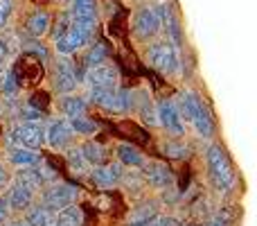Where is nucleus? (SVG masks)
Wrapping results in <instances>:
<instances>
[{"mask_svg":"<svg viewBox=\"0 0 257 226\" xmlns=\"http://www.w3.org/2000/svg\"><path fill=\"white\" fill-rule=\"evenodd\" d=\"M147 61H149L151 68H156L163 75H172L178 68L174 43H169V41H156V43H151L147 48Z\"/></svg>","mask_w":257,"mask_h":226,"instance_id":"7ed1b4c3","label":"nucleus"},{"mask_svg":"<svg viewBox=\"0 0 257 226\" xmlns=\"http://www.w3.org/2000/svg\"><path fill=\"white\" fill-rule=\"evenodd\" d=\"M39 159L41 156L34 149H25V147H14L9 152V161L14 165H18V168H32V165L39 163Z\"/></svg>","mask_w":257,"mask_h":226,"instance_id":"4be33fe9","label":"nucleus"},{"mask_svg":"<svg viewBox=\"0 0 257 226\" xmlns=\"http://www.w3.org/2000/svg\"><path fill=\"white\" fill-rule=\"evenodd\" d=\"M79 72L75 70V63L70 61L68 57H61L57 63H54V72H52V84L54 91L61 95H70L72 91L77 89L79 84Z\"/></svg>","mask_w":257,"mask_h":226,"instance_id":"423d86ee","label":"nucleus"},{"mask_svg":"<svg viewBox=\"0 0 257 226\" xmlns=\"http://www.w3.org/2000/svg\"><path fill=\"white\" fill-rule=\"evenodd\" d=\"M84 224V213L77 204H70L54 213V224L52 226H81Z\"/></svg>","mask_w":257,"mask_h":226,"instance_id":"f3484780","label":"nucleus"},{"mask_svg":"<svg viewBox=\"0 0 257 226\" xmlns=\"http://www.w3.org/2000/svg\"><path fill=\"white\" fill-rule=\"evenodd\" d=\"M163 154L167 156V159H185V156L190 154V147H187L183 140L174 138V140H167L163 145Z\"/></svg>","mask_w":257,"mask_h":226,"instance_id":"bb28decb","label":"nucleus"},{"mask_svg":"<svg viewBox=\"0 0 257 226\" xmlns=\"http://www.w3.org/2000/svg\"><path fill=\"white\" fill-rule=\"evenodd\" d=\"M7 219V199H0V226Z\"/></svg>","mask_w":257,"mask_h":226,"instance_id":"f704fd0d","label":"nucleus"},{"mask_svg":"<svg viewBox=\"0 0 257 226\" xmlns=\"http://www.w3.org/2000/svg\"><path fill=\"white\" fill-rule=\"evenodd\" d=\"M5 181H7V172H5V168L0 165V188L5 186Z\"/></svg>","mask_w":257,"mask_h":226,"instance_id":"c9c22d12","label":"nucleus"},{"mask_svg":"<svg viewBox=\"0 0 257 226\" xmlns=\"http://www.w3.org/2000/svg\"><path fill=\"white\" fill-rule=\"evenodd\" d=\"M106 59H108V50H106V45L104 43H95V45H90L88 48V52H86V57H84V68L88 70V68H93V66H99V63H106Z\"/></svg>","mask_w":257,"mask_h":226,"instance_id":"393cba45","label":"nucleus"},{"mask_svg":"<svg viewBox=\"0 0 257 226\" xmlns=\"http://www.w3.org/2000/svg\"><path fill=\"white\" fill-rule=\"evenodd\" d=\"M61 3H72V0H61Z\"/></svg>","mask_w":257,"mask_h":226,"instance_id":"58836bf2","label":"nucleus"},{"mask_svg":"<svg viewBox=\"0 0 257 226\" xmlns=\"http://www.w3.org/2000/svg\"><path fill=\"white\" fill-rule=\"evenodd\" d=\"M50 25H52V18L45 9H34L25 18V32L32 39H43L45 34H50Z\"/></svg>","mask_w":257,"mask_h":226,"instance_id":"ddd939ff","label":"nucleus"},{"mask_svg":"<svg viewBox=\"0 0 257 226\" xmlns=\"http://www.w3.org/2000/svg\"><path fill=\"white\" fill-rule=\"evenodd\" d=\"M142 170H145V179L149 181V186L156 188V190H165V188H169L174 183L172 170H169L165 163H160V161L142 163Z\"/></svg>","mask_w":257,"mask_h":226,"instance_id":"9d476101","label":"nucleus"},{"mask_svg":"<svg viewBox=\"0 0 257 226\" xmlns=\"http://www.w3.org/2000/svg\"><path fill=\"white\" fill-rule=\"evenodd\" d=\"M156 118H158L156 122L163 124L167 129V133H172V136H183L185 133V122L178 115L174 100H160L156 104Z\"/></svg>","mask_w":257,"mask_h":226,"instance_id":"6e6552de","label":"nucleus"},{"mask_svg":"<svg viewBox=\"0 0 257 226\" xmlns=\"http://www.w3.org/2000/svg\"><path fill=\"white\" fill-rule=\"evenodd\" d=\"M151 217H156V208H154V204H149V206H140V208H138L136 213H131L128 222H131V226H142L145 222H149Z\"/></svg>","mask_w":257,"mask_h":226,"instance_id":"c756f323","label":"nucleus"},{"mask_svg":"<svg viewBox=\"0 0 257 226\" xmlns=\"http://www.w3.org/2000/svg\"><path fill=\"white\" fill-rule=\"evenodd\" d=\"M174 104H176V111L181 115L183 122H192V118H194V113L199 111V107L203 104V100L196 93H192V91H183Z\"/></svg>","mask_w":257,"mask_h":226,"instance_id":"dca6fc26","label":"nucleus"},{"mask_svg":"<svg viewBox=\"0 0 257 226\" xmlns=\"http://www.w3.org/2000/svg\"><path fill=\"white\" fill-rule=\"evenodd\" d=\"M54 224V213L48 210L43 204L30 208L27 213V226H52Z\"/></svg>","mask_w":257,"mask_h":226,"instance_id":"5701e85b","label":"nucleus"},{"mask_svg":"<svg viewBox=\"0 0 257 226\" xmlns=\"http://www.w3.org/2000/svg\"><path fill=\"white\" fill-rule=\"evenodd\" d=\"M77 195H79V190H77L75 186H70V183H54V186H50L48 190H43L41 204H43L48 210H52V213H59L61 208L75 204Z\"/></svg>","mask_w":257,"mask_h":226,"instance_id":"39448f33","label":"nucleus"},{"mask_svg":"<svg viewBox=\"0 0 257 226\" xmlns=\"http://www.w3.org/2000/svg\"><path fill=\"white\" fill-rule=\"evenodd\" d=\"M93 30L95 27H88L72 18L70 25L66 27V32H63L59 39H54V48H57V52L61 54V57H70L72 52H77V50H81L84 45L90 43Z\"/></svg>","mask_w":257,"mask_h":226,"instance_id":"f03ea898","label":"nucleus"},{"mask_svg":"<svg viewBox=\"0 0 257 226\" xmlns=\"http://www.w3.org/2000/svg\"><path fill=\"white\" fill-rule=\"evenodd\" d=\"M32 201H34V190H30V188L23 186L21 181H16L7 195V208L16 210V213H23V210H27L32 206Z\"/></svg>","mask_w":257,"mask_h":226,"instance_id":"2eb2a0df","label":"nucleus"},{"mask_svg":"<svg viewBox=\"0 0 257 226\" xmlns=\"http://www.w3.org/2000/svg\"><path fill=\"white\" fill-rule=\"evenodd\" d=\"M68 122H70L72 131H77L79 136H93V133L99 129V124L95 122V120L86 118V115H81V118H72V120H68Z\"/></svg>","mask_w":257,"mask_h":226,"instance_id":"a878e982","label":"nucleus"},{"mask_svg":"<svg viewBox=\"0 0 257 226\" xmlns=\"http://www.w3.org/2000/svg\"><path fill=\"white\" fill-rule=\"evenodd\" d=\"M5 61H7V43L0 41V82L5 77Z\"/></svg>","mask_w":257,"mask_h":226,"instance_id":"72a5a7b5","label":"nucleus"},{"mask_svg":"<svg viewBox=\"0 0 257 226\" xmlns=\"http://www.w3.org/2000/svg\"><path fill=\"white\" fill-rule=\"evenodd\" d=\"M66 159H68V165L72 168V172L75 174H86V159H84V154H81V149L79 147H70L68 149V154H66Z\"/></svg>","mask_w":257,"mask_h":226,"instance_id":"cd10ccee","label":"nucleus"},{"mask_svg":"<svg viewBox=\"0 0 257 226\" xmlns=\"http://www.w3.org/2000/svg\"><path fill=\"white\" fill-rule=\"evenodd\" d=\"M12 9H14L12 0H0V30L7 25L9 16H12Z\"/></svg>","mask_w":257,"mask_h":226,"instance_id":"7c9ffc66","label":"nucleus"},{"mask_svg":"<svg viewBox=\"0 0 257 226\" xmlns=\"http://www.w3.org/2000/svg\"><path fill=\"white\" fill-rule=\"evenodd\" d=\"M205 165H208V177L217 190H230L235 183V170L228 159L226 149L221 145H210L205 152Z\"/></svg>","mask_w":257,"mask_h":226,"instance_id":"f257e3e1","label":"nucleus"},{"mask_svg":"<svg viewBox=\"0 0 257 226\" xmlns=\"http://www.w3.org/2000/svg\"><path fill=\"white\" fill-rule=\"evenodd\" d=\"M208 226H226V222H223L221 217H217V219H214V222H210Z\"/></svg>","mask_w":257,"mask_h":226,"instance_id":"e433bc0d","label":"nucleus"},{"mask_svg":"<svg viewBox=\"0 0 257 226\" xmlns=\"http://www.w3.org/2000/svg\"><path fill=\"white\" fill-rule=\"evenodd\" d=\"M61 111L66 113L68 120L81 118L88 111V102H86V98H79V95H66V98H61Z\"/></svg>","mask_w":257,"mask_h":226,"instance_id":"a211bd4d","label":"nucleus"},{"mask_svg":"<svg viewBox=\"0 0 257 226\" xmlns=\"http://www.w3.org/2000/svg\"><path fill=\"white\" fill-rule=\"evenodd\" d=\"M79 149H81V154H84V159H86V163H88V165H95V168H97V165L106 163V149H104L102 142L86 140Z\"/></svg>","mask_w":257,"mask_h":226,"instance_id":"6ab92c4d","label":"nucleus"},{"mask_svg":"<svg viewBox=\"0 0 257 226\" xmlns=\"http://www.w3.org/2000/svg\"><path fill=\"white\" fill-rule=\"evenodd\" d=\"M16 89H18L16 72L9 70L7 72V80H5V84H3V91H5V95H14V93H16Z\"/></svg>","mask_w":257,"mask_h":226,"instance_id":"2f4dec72","label":"nucleus"},{"mask_svg":"<svg viewBox=\"0 0 257 226\" xmlns=\"http://www.w3.org/2000/svg\"><path fill=\"white\" fill-rule=\"evenodd\" d=\"M122 174H124L122 172V165L108 161V163H104V165H97V168L93 170V174H90V179L95 181V186L106 190V188H113L122 181Z\"/></svg>","mask_w":257,"mask_h":226,"instance_id":"f8f14e48","label":"nucleus"},{"mask_svg":"<svg viewBox=\"0 0 257 226\" xmlns=\"http://www.w3.org/2000/svg\"><path fill=\"white\" fill-rule=\"evenodd\" d=\"M142 226H174V219L165 217V215H156V217H151L149 222H145Z\"/></svg>","mask_w":257,"mask_h":226,"instance_id":"473e14b6","label":"nucleus"},{"mask_svg":"<svg viewBox=\"0 0 257 226\" xmlns=\"http://www.w3.org/2000/svg\"><path fill=\"white\" fill-rule=\"evenodd\" d=\"M68 12L75 21L88 27H97V3L95 0H72V7Z\"/></svg>","mask_w":257,"mask_h":226,"instance_id":"4468645a","label":"nucleus"},{"mask_svg":"<svg viewBox=\"0 0 257 226\" xmlns=\"http://www.w3.org/2000/svg\"><path fill=\"white\" fill-rule=\"evenodd\" d=\"M72 129L68 120H54L48 129H45V142H48L52 149H66L72 140Z\"/></svg>","mask_w":257,"mask_h":226,"instance_id":"9b49d317","label":"nucleus"},{"mask_svg":"<svg viewBox=\"0 0 257 226\" xmlns=\"http://www.w3.org/2000/svg\"><path fill=\"white\" fill-rule=\"evenodd\" d=\"M160 9H163V18H165V25H167V32H169V36H172V41L176 45H181V30H178V21L174 18L172 9L169 7H160Z\"/></svg>","mask_w":257,"mask_h":226,"instance_id":"c85d7f7f","label":"nucleus"},{"mask_svg":"<svg viewBox=\"0 0 257 226\" xmlns=\"http://www.w3.org/2000/svg\"><path fill=\"white\" fill-rule=\"evenodd\" d=\"M12 140L25 149H41L45 145V127L39 122H23L12 131Z\"/></svg>","mask_w":257,"mask_h":226,"instance_id":"0eeeda50","label":"nucleus"},{"mask_svg":"<svg viewBox=\"0 0 257 226\" xmlns=\"http://www.w3.org/2000/svg\"><path fill=\"white\" fill-rule=\"evenodd\" d=\"M88 89H117V68L113 63H99L84 72Z\"/></svg>","mask_w":257,"mask_h":226,"instance_id":"1a4fd4ad","label":"nucleus"},{"mask_svg":"<svg viewBox=\"0 0 257 226\" xmlns=\"http://www.w3.org/2000/svg\"><path fill=\"white\" fill-rule=\"evenodd\" d=\"M192 124H194V129L199 131V136H203V138H210L214 133V120H212V115H210V111H208V107H205V104H201L199 111L194 113Z\"/></svg>","mask_w":257,"mask_h":226,"instance_id":"aec40b11","label":"nucleus"},{"mask_svg":"<svg viewBox=\"0 0 257 226\" xmlns=\"http://www.w3.org/2000/svg\"><path fill=\"white\" fill-rule=\"evenodd\" d=\"M16 181H21L23 186H27L30 190H41V188L45 186L36 168H21L16 172Z\"/></svg>","mask_w":257,"mask_h":226,"instance_id":"b1692460","label":"nucleus"},{"mask_svg":"<svg viewBox=\"0 0 257 226\" xmlns=\"http://www.w3.org/2000/svg\"><path fill=\"white\" fill-rule=\"evenodd\" d=\"M12 226H27V224H23V222H14Z\"/></svg>","mask_w":257,"mask_h":226,"instance_id":"4c0bfd02","label":"nucleus"},{"mask_svg":"<svg viewBox=\"0 0 257 226\" xmlns=\"http://www.w3.org/2000/svg\"><path fill=\"white\" fill-rule=\"evenodd\" d=\"M163 30V21H160V14L154 7H140L133 16V34L138 41L142 43H149L151 39L158 36V32Z\"/></svg>","mask_w":257,"mask_h":226,"instance_id":"20e7f679","label":"nucleus"},{"mask_svg":"<svg viewBox=\"0 0 257 226\" xmlns=\"http://www.w3.org/2000/svg\"><path fill=\"white\" fill-rule=\"evenodd\" d=\"M115 152H117V161H120V163H124V165H128V168H142V163H145L140 149H138V147H133V145H128V142H120Z\"/></svg>","mask_w":257,"mask_h":226,"instance_id":"412c9836","label":"nucleus"}]
</instances>
